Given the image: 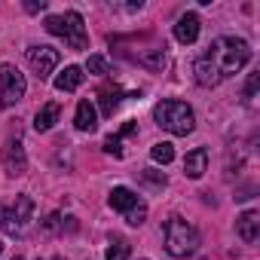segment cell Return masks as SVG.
Instances as JSON below:
<instances>
[{
	"instance_id": "44dd1931",
	"label": "cell",
	"mask_w": 260,
	"mask_h": 260,
	"mask_svg": "<svg viewBox=\"0 0 260 260\" xmlns=\"http://www.w3.org/2000/svg\"><path fill=\"white\" fill-rule=\"evenodd\" d=\"M83 71H89V74H95V77H107V74H110V64H107L104 55H89V61H86Z\"/></svg>"
},
{
	"instance_id": "f1b7e54d",
	"label": "cell",
	"mask_w": 260,
	"mask_h": 260,
	"mask_svg": "<svg viewBox=\"0 0 260 260\" xmlns=\"http://www.w3.org/2000/svg\"><path fill=\"white\" fill-rule=\"evenodd\" d=\"M55 260H64V257H55Z\"/></svg>"
},
{
	"instance_id": "ffe728a7",
	"label": "cell",
	"mask_w": 260,
	"mask_h": 260,
	"mask_svg": "<svg viewBox=\"0 0 260 260\" xmlns=\"http://www.w3.org/2000/svg\"><path fill=\"white\" fill-rule=\"evenodd\" d=\"M122 220H125L128 226H141V223L147 220V205H144V202H138L135 208H128V211L122 214Z\"/></svg>"
},
{
	"instance_id": "6da1fadb",
	"label": "cell",
	"mask_w": 260,
	"mask_h": 260,
	"mask_svg": "<svg viewBox=\"0 0 260 260\" xmlns=\"http://www.w3.org/2000/svg\"><path fill=\"white\" fill-rule=\"evenodd\" d=\"M202 58H208L211 68L217 71V77L226 80V77L239 74L251 61V46L242 37H217V40H211V46H208V52Z\"/></svg>"
},
{
	"instance_id": "8992f818",
	"label": "cell",
	"mask_w": 260,
	"mask_h": 260,
	"mask_svg": "<svg viewBox=\"0 0 260 260\" xmlns=\"http://www.w3.org/2000/svg\"><path fill=\"white\" fill-rule=\"evenodd\" d=\"M25 92H28L25 74L16 64L4 61V64H0V104H4V107H16L25 98Z\"/></svg>"
},
{
	"instance_id": "30bf717a",
	"label": "cell",
	"mask_w": 260,
	"mask_h": 260,
	"mask_svg": "<svg viewBox=\"0 0 260 260\" xmlns=\"http://www.w3.org/2000/svg\"><path fill=\"white\" fill-rule=\"evenodd\" d=\"M236 233H239V239H242L245 245H254L257 236H260V214H257L254 208L245 211V214H239V217H236Z\"/></svg>"
},
{
	"instance_id": "83f0119b",
	"label": "cell",
	"mask_w": 260,
	"mask_h": 260,
	"mask_svg": "<svg viewBox=\"0 0 260 260\" xmlns=\"http://www.w3.org/2000/svg\"><path fill=\"white\" fill-rule=\"evenodd\" d=\"M13 260H25V257H13Z\"/></svg>"
},
{
	"instance_id": "4fadbf2b",
	"label": "cell",
	"mask_w": 260,
	"mask_h": 260,
	"mask_svg": "<svg viewBox=\"0 0 260 260\" xmlns=\"http://www.w3.org/2000/svg\"><path fill=\"white\" fill-rule=\"evenodd\" d=\"M83 80H86V71H83L80 64H68V68L55 77V89H58V92H77V89L83 86Z\"/></svg>"
},
{
	"instance_id": "2e32d148",
	"label": "cell",
	"mask_w": 260,
	"mask_h": 260,
	"mask_svg": "<svg viewBox=\"0 0 260 260\" xmlns=\"http://www.w3.org/2000/svg\"><path fill=\"white\" fill-rule=\"evenodd\" d=\"M58 113H61V107H58L55 101L43 104V107L37 110V116H34V128H37V132H49V128L58 122Z\"/></svg>"
},
{
	"instance_id": "9c48e42d",
	"label": "cell",
	"mask_w": 260,
	"mask_h": 260,
	"mask_svg": "<svg viewBox=\"0 0 260 260\" xmlns=\"http://www.w3.org/2000/svg\"><path fill=\"white\" fill-rule=\"evenodd\" d=\"M199 28H202L199 16H196V13H184V16L175 22V40H178V43H184V46L196 43V37H199Z\"/></svg>"
},
{
	"instance_id": "603a6c76",
	"label": "cell",
	"mask_w": 260,
	"mask_h": 260,
	"mask_svg": "<svg viewBox=\"0 0 260 260\" xmlns=\"http://www.w3.org/2000/svg\"><path fill=\"white\" fill-rule=\"evenodd\" d=\"M104 153H110V156H122V138L119 135H107L104 138Z\"/></svg>"
},
{
	"instance_id": "7c38bea8",
	"label": "cell",
	"mask_w": 260,
	"mask_h": 260,
	"mask_svg": "<svg viewBox=\"0 0 260 260\" xmlns=\"http://www.w3.org/2000/svg\"><path fill=\"white\" fill-rule=\"evenodd\" d=\"M74 125L80 128V132H95L98 128V110L89 98H83L77 104V113H74Z\"/></svg>"
},
{
	"instance_id": "d6986e66",
	"label": "cell",
	"mask_w": 260,
	"mask_h": 260,
	"mask_svg": "<svg viewBox=\"0 0 260 260\" xmlns=\"http://www.w3.org/2000/svg\"><path fill=\"white\" fill-rule=\"evenodd\" d=\"M104 260H128V242L125 239H110V245L104 251Z\"/></svg>"
},
{
	"instance_id": "ba28073f",
	"label": "cell",
	"mask_w": 260,
	"mask_h": 260,
	"mask_svg": "<svg viewBox=\"0 0 260 260\" xmlns=\"http://www.w3.org/2000/svg\"><path fill=\"white\" fill-rule=\"evenodd\" d=\"M0 162H4V172L10 178H19V175L28 172V153H25V147H22L19 138L4 144V150H0Z\"/></svg>"
},
{
	"instance_id": "8fae6325",
	"label": "cell",
	"mask_w": 260,
	"mask_h": 260,
	"mask_svg": "<svg viewBox=\"0 0 260 260\" xmlns=\"http://www.w3.org/2000/svg\"><path fill=\"white\" fill-rule=\"evenodd\" d=\"M205 172H208V150H205V147L190 150V153L184 156V175L193 178V181H199Z\"/></svg>"
},
{
	"instance_id": "ac0fdd59",
	"label": "cell",
	"mask_w": 260,
	"mask_h": 260,
	"mask_svg": "<svg viewBox=\"0 0 260 260\" xmlns=\"http://www.w3.org/2000/svg\"><path fill=\"white\" fill-rule=\"evenodd\" d=\"M150 156H153V162L169 166V162L175 159V147H172L169 141H159V144H153V147H150Z\"/></svg>"
},
{
	"instance_id": "277c9868",
	"label": "cell",
	"mask_w": 260,
	"mask_h": 260,
	"mask_svg": "<svg viewBox=\"0 0 260 260\" xmlns=\"http://www.w3.org/2000/svg\"><path fill=\"white\" fill-rule=\"evenodd\" d=\"M46 31L52 37H61L71 49L83 52L89 49V34H86V25H83V16L80 13H64V16H49L46 19Z\"/></svg>"
},
{
	"instance_id": "7a4b0ae2",
	"label": "cell",
	"mask_w": 260,
	"mask_h": 260,
	"mask_svg": "<svg viewBox=\"0 0 260 260\" xmlns=\"http://www.w3.org/2000/svg\"><path fill=\"white\" fill-rule=\"evenodd\" d=\"M153 119H156L159 128H166L169 135H178V138L190 135L193 128H196V113H193V107H190L187 101H178V98L159 101V104L153 107Z\"/></svg>"
},
{
	"instance_id": "3957f363",
	"label": "cell",
	"mask_w": 260,
	"mask_h": 260,
	"mask_svg": "<svg viewBox=\"0 0 260 260\" xmlns=\"http://www.w3.org/2000/svg\"><path fill=\"white\" fill-rule=\"evenodd\" d=\"M162 236H166V251H169L172 257H190V254H196L199 245H202L199 230H196L193 223H187L184 217H178V214L166 220Z\"/></svg>"
},
{
	"instance_id": "52a82bcc",
	"label": "cell",
	"mask_w": 260,
	"mask_h": 260,
	"mask_svg": "<svg viewBox=\"0 0 260 260\" xmlns=\"http://www.w3.org/2000/svg\"><path fill=\"white\" fill-rule=\"evenodd\" d=\"M58 61H61V55H58V49H52V46H31V49H28V64H31V71H34L40 80H49L52 71L58 68Z\"/></svg>"
},
{
	"instance_id": "7402d4cb",
	"label": "cell",
	"mask_w": 260,
	"mask_h": 260,
	"mask_svg": "<svg viewBox=\"0 0 260 260\" xmlns=\"http://www.w3.org/2000/svg\"><path fill=\"white\" fill-rule=\"evenodd\" d=\"M141 181H144L150 190H166V184H169V181H166V175H162V172H153V169L141 172Z\"/></svg>"
},
{
	"instance_id": "d4e9b609",
	"label": "cell",
	"mask_w": 260,
	"mask_h": 260,
	"mask_svg": "<svg viewBox=\"0 0 260 260\" xmlns=\"http://www.w3.org/2000/svg\"><path fill=\"white\" fill-rule=\"evenodd\" d=\"M254 92H257V74H251V77H248V83H245V98H251Z\"/></svg>"
},
{
	"instance_id": "5bb4252c",
	"label": "cell",
	"mask_w": 260,
	"mask_h": 260,
	"mask_svg": "<svg viewBox=\"0 0 260 260\" xmlns=\"http://www.w3.org/2000/svg\"><path fill=\"white\" fill-rule=\"evenodd\" d=\"M138 202H141V199L128 190V187H113V190L107 193V205H110L113 211H122V214H125L128 208H135Z\"/></svg>"
},
{
	"instance_id": "cb8c5ba5",
	"label": "cell",
	"mask_w": 260,
	"mask_h": 260,
	"mask_svg": "<svg viewBox=\"0 0 260 260\" xmlns=\"http://www.w3.org/2000/svg\"><path fill=\"white\" fill-rule=\"evenodd\" d=\"M25 10H28V13H40V10H46V0H28Z\"/></svg>"
},
{
	"instance_id": "9a60e30c",
	"label": "cell",
	"mask_w": 260,
	"mask_h": 260,
	"mask_svg": "<svg viewBox=\"0 0 260 260\" xmlns=\"http://www.w3.org/2000/svg\"><path fill=\"white\" fill-rule=\"evenodd\" d=\"M193 74H196V83H199L202 89H214V86L220 83L217 71H214V68H211V61H208V58H202V55L193 61Z\"/></svg>"
},
{
	"instance_id": "484cf974",
	"label": "cell",
	"mask_w": 260,
	"mask_h": 260,
	"mask_svg": "<svg viewBox=\"0 0 260 260\" xmlns=\"http://www.w3.org/2000/svg\"><path fill=\"white\" fill-rule=\"evenodd\" d=\"M58 220H61L58 214H49V217H46V233H52V230H58Z\"/></svg>"
},
{
	"instance_id": "e0dca14e",
	"label": "cell",
	"mask_w": 260,
	"mask_h": 260,
	"mask_svg": "<svg viewBox=\"0 0 260 260\" xmlns=\"http://www.w3.org/2000/svg\"><path fill=\"white\" fill-rule=\"evenodd\" d=\"M98 95H101V113H104V116H113V110H116L119 101H122V89H119V86H104Z\"/></svg>"
},
{
	"instance_id": "4316f807",
	"label": "cell",
	"mask_w": 260,
	"mask_h": 260,
	"mask_svg": "<svg viewBox=\"0 0 260 260\" xmlns=\"http://www.w3.org/2000/svg\"><path fill=\"white\" fill-rule=\"evenodd\" d=\"M0 254H4V242H0Z\"/></svg>"
},
{
	"instance_id": "5b68a950",
	"label": "cell",
	"mask_w": 260,
	"mask_h": 260,
	"mask_svg": "<svg viewBox=\"0 0 260 260\" xmlns=\"http://www.w3.org/2000/svg\"><path fill=\"white\" fill-rule=\"evenodd\" d=\"M31 214H34V199L22 193V196H16V202L10 208L0 205V230L7 236H22L25 226L31 223Z\"/></svg>"
}]
</instances>
